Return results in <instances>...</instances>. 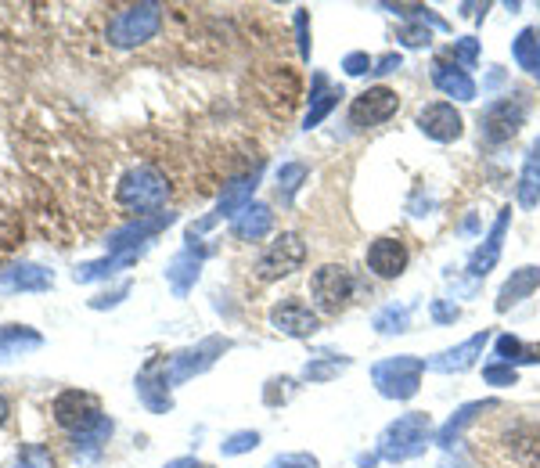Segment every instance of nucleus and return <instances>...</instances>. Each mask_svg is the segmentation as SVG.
Segmentation results:
<instances>
[{"instance_id":"a19ab883","label":"nucleus","mask_w":540,"mask_h":468,"mask_svg":"<svg viewBox=\"0 0 540 468\" xmlns=\"http://www.w3.org/2000/svg\"><path fill=\"white\" fill-rule=\"evenodd\" d=\"M371 69H375V58L368 51H350L342 58V72L346 76H368Z\"/></svg>"},{"instance_id":"49530a36","label":"nucleus","mask_w":540,"mask_h":468,"mask_svg":"<svg viewBox=\"0 0 540 468\" xmlns=\"http://www.w3.org/2000/svg\"><path fill=\"white\" fill-rule=\"evenodd\" d=\"M162 468H206L198 458H173L170 465H162Z\"/></svg>"},{"instance_id":"79ce46f5","label":"nucleus","mask_w":540,"mask_h":468,"mask_svg":"<svg viewBox=\"0 0 540 468\" xmlns=\"http://www.w3.org/2000/svg\"><path fill=\"white\" fill-rule=\"evenodd\" d=\"M429 314H432V321H436V324H454L461 317V306L447 303V299H432Z\"/></svg>"},{"instance_id":"b1692460","label":"nucleus","mask_w":540,"mask_h":468,"mask_svg":"<svg viewBox=\"0 0 540 468\" xmlns=\"http://www.w3.org/2000/svg\"><path fill=\"white\" fill-rule=\"evenodd\" d=\"M515 195H519L522 209H537L540 206V137L530 144V152H526V159H522Z\"/></svg>"},{"instance_id":"c03bdc74","label":"nucleus","mask_w":540,"mask_h":468,"mask_svg":"<svg viewBox=\"0 0 540 468\" xmlns=\"http://www.w3.org/2000/svg\"><path fill=\"white\" fill-rule=\"evenodd\" d=\"M404 65V58L396 51H389V54H382V58H375V69H371V76H389V72H396Z\"/></svg>"},{"instance_id":"a878e982","label":"nucleus","mask_w":540,"mask_h":468,"mask_svg":"<svg viewBox=\"0 0 540 468\" xmlns=\"http://www.w3.org/2000/svg\"><path fill=\"white\" fill-rule=\"evenodd\" d=\"M44 288H51V270L33 267V263L0 274V292H44Z\"/></svg>"},{"instance_id":"58836bf2","label":"nucleus","mask_w":540,"mask_h":468,"mask_svg":"<svg viewBox=\"0 0 540 468\" xmlns=\"http://www.w3.org/2000/svg\"><path fill=\"white\" fill-rule=\"evenodd\" d=\"M292 26H296L299 58H303V62H310V47H314V40H310V11L296 8V15H292Z\"/></svg>"},{"instance_id":"39448f33","label":"nucleus","mask_w":540,"mask_h":468,"mask_svg":"<svg viewBox=\"0 0 540 468\" xmlns=\"http://www.w3.org/2000/svg\"><path fill=\"white\" fill-rule=\"evenodd\" d=\"M522 123H526V101H522V94H504V98L490 101V105L483 108V116H479V137H483V144H490V148H501V144H508L519 134Z\"/></svg>"},{"instance_id":"ea45409f","label":"nucleus","mask_w":540,"mask_h":468,"mask_svg":"<svg viewBox=\"0 0 540 468\" xmlns=\"http://www.w3.org/2000/svg\"><path fill=\"white\" fill-rule=\"evenodd\" d=\"M108 436H112V422H108V418H101L94 429H87V432H80V436H76V450H98Z\"/></svg>"},{"instance_id":"423d86ee","label":"nucleus","mask_w":540,"mask_h":468,"mask_svg":"<svg viewBox=\"0 0 540 468\" xmlns=\"http://www.w3.org/2000/svg\"><path fill=\"white\" fill-rule=\"evenodd\" d=\"M357 292V281L342 263H324L310 274V296H314L317 314H339L346 310Z\"/></svg>"},{"instance_id":"c85d7f7f","label":"nucleus","mask_w":540,"mask_h":468,"mask_svg":"<svg viewBox=\"0 0 540 468\" xmlns=\"http://www.w3.org/2000/svg\"><path fill=\"white\" fill-rule=\"evenodd\" d=\"M411 314H414L411 303H386L371 317V328H375L378 335H400L411 328Z\"/></svg>"},{"instance_id":"f3484780","label":"nucleus","mask_w":540,"mask_h":468,"mask_svg":"<svg viewBox=\"0 0 540 468\" xmlns=\"http://www.w3.org/2000/svg\"><path fill=\"white\" fill-rule=\"evenodd\" d=\"M432 87L447 94L454 101H476L479 98V87L472 80V72H465L458 62H450L447 54H440L436 62H432Z\"/></svg>"},{"instance_id":"4c0bfd02","label":"nucleus","mask_w":540,"mask_h":468,"mask_svg":"<svg viewBox=\"0 0 540 468\" xmlns=\"http://www.w3.org/2000/svg\"><path fill=\"white\" fill-rule=\"evenodd\" d=\"M396 40H400L404 47H411V51H418V47H429L432 29L425 26V22H404L400 33H396Z\"/></svg>"},{"instance_id":"de8ad7c7","label":"nucleus","mask_w":540,"mask_h":468,"mask_svg":"<svg viewBox=\"0 0 540 468\" xmlns=\"http://www.w3.org/2000/svg\"><path fill=\"white\" fill-rule=\"evenodd\" d=\"M378 454H357V468H375L378 465Z\"/></svg>"},{"instance_id":"f8f14e48","label":"nucleus","mask_w":540,"mask_h":468,"mask_svg":"<svg viewBox=\"0 0 540 468\" xmlns=\"http://www.w3.org/2000/svg\"><path fill=\"white\" fill-rule=\"evenodd\" d=\"M270 328L288 335V339H310L321 328V314L314 306H306L299 296H288L270 310Z\"/></svg>"},{"instance_id":"9b49d317","label":"nucleus","mask_w":540,"mask_h":468,"mask_svg":"<svg viewBox=\"0 0 540 468\" xmlns=\"http://www.w3.org/2000/svg\"><path fill=\"white\" fill-rule=\"evenodd\" d=\"M227 350H231V339H220V335H209V339H202L198 346H191V350H180L177 357H170V382L180 386V382L202 375V371L213 368L216 357H224Z\"/></svg>"},{"instance_id":"a211bd4d","label":"nucleus","mask_w":540,"mask_h":468,"mask_svg":"<svg viewBox=\"0 0 540 468\" xmlns=\"http://www.w3.org/2000/svg\"><path fill=\"white\" fill-rule=\"evenodd\" d=\"M170 224H173L170 209H166V213H152V216H137V220H130V224L119 227V231L108 238V249H116V252H141V249H137V242H148V238H155L162 227H170Z\"/></svg>"},{"instance_id":"72a5a7b5","label":"nucleus","mask_w":540,"mask_h":468,"mask_svg":"<svg viewBox=\"0 0 540 468\" xmlns=\"http://www.w3.org/2000/svg\"><path fill=\"white\" fill-rule=\"evenodd\" d=\"M447 58L450 62H458L465 72H472L479 65V40L476 36H458V40L447 47Z\"/></svg>"},{"instance_id":"412c9836","label":"nucleus","mask_w":540,"mask_h":468,"mask_svg":"<svg viewBox=\"0 0 540 468\" xmlns=\"http://www.w3.org/2000/svg\"><path fill=\"white\" fill-rule=\"evenodd\" d=\"M339 98H346L339 83H332L324 72H314V87H310V108H306V116H303V130L321 126L324 119L332 116V108L339 105Z\"/></svg>"},{"instance_id":"ddd939ff","label":"nucleus","mask_w":540,"mask_h":468,"mask_svg":"<svg viewBox=\"0 0 540 468\" xmlns=\"http://www.w3.org/2000/svg\"><path fill=\"white\" fill-rule=\"evenodd\" d=\"M364 260H368V270L375 278L396 281L407 270V263H411V249H407L404 238L382 234V238H375V242L368 245V256H364Z\"/></svg>"},{"instance_id":"5701e85b","label":"nucleus","mask_w":540,"mask_h":468,"mask_svg":"<svg viewBox=\"0 0 540 468\" xmlns=\"http://www.w3.org/2000/svg\"><path fill=\"white\" fill-rule=\"evenodd\" d=\"M504 447L512 458H519L522 465H540V422H522L515 429L504 432Z\"/></svg>"},{"instance_id":"4be33fe9","label":"nucleus","mask_w":540,"mask_h":468,"mask_svg":"<svg viewBox=\"0 0 540 468\" xmlns=\"http://www.w3.org/2000/svg\"><path fill=\"white\" fill-rule=\"evenodd\" d=\"M270 227H274V213H270V206H263V202H252V206H245L242 213L231 220V234L238 242H260V238L270 234Z\"/></svg>"},{"instance_id":"1a4fd4ad","label":"nucleus","mask_w":540,"mask_h":468,"mask_svg":"<svg viewBox=\"0 0 540 468\" xmlns=\"http://www.w3.org/2000/svg\"><path fill=\"white\" fill-rule=\"evenodd\" d=\"M508 224H512V206H504L501 213H497L494 227L486 231V238L476 245V249H472V256H468L465 274H468V288H472V292H476L479 281H483L486 274L497 267V260H501L504 238H508Z\"/></svg>"},{"instance_id":"37998d69","label":"nucleus","mask_w":540,"mask_h":468,"mask_svg":"<svg viewBox=\"0 0 540 468\" xmlns=\"http://www.w3.org/2000/svg\"><path fill=\"white\" fill-rule=\"evenodd\" d=\"M267 468H321V461H317L314 454H281V458H274Z\"/></svg>"},{"instance_id":"f03ea898","label":"nucleus","mask_w":540,"mask_h":468,"mask_svg":"<svg viewBox=\"0 0 540 468\" xmlns=\"http://www.w3.org/2000/svg\"><path fill=\"white\" fill-rule=\"evenodd\" d=\"M166 198H170V180L162 177L155 166H134V170H126V177L119 180V188H116V202L134 216L162 213Z\"/></svg>"},{"instance_id":"2eb2a0df","label":"nucleus","mask_w":540,"mask_h":468,"mask_svg":"<svg viewBox=\"0 0 540 468\" xmlns=\"http://www.w3.org/2000/svg\"><path fill=\"white\" fill-rule=\"evenodd\" d=\"M486 346H490V332L483 328V332L468 335V339L458 342V346L436 353V357L429 360V371H440V375H461V371H472L479 364V357H483Z\"/></svg>"},{"instance_id":"7c9ffc66","label":"nucleus","mask_w":540,"mask_h":468,"mask_svg":"<svg viewBox=\"0 0 540 468\" xmlns=\"http://www.w3.org/2000/svg\"><path fill=\"white\" fill-rule=\"evenodd\" d=\"M353 360L350 357H332V353H324V357H314V360H306V368H303V382H332V378H339L342 371L350 368Z\"/></svg>"},{"instance_id":"2f4dec72","label":"nucleus","mask_w":540,"mask_h":468,"mask_svg":"<svg viewBox=\"0 0 540 468\" xmlns=\"http://www.w3.org/2000/svg\"><path fill=\"white\" fill-rule=\"evenodd\" d=\"M382 11H389V15H400L404 22H425L429 29H440V33H447V22H443L436 11L429 8V4H382Z\"/></svg>"},{"instance_id":"9d476101","label":"nucleus","mask_w":540,"mask_h":468,"mask_svg":"<svg viewBox=\"0 0 540 468\" xmlns=\"http://www.w3.org/2000/svg\"><path fill=\"white\" fill-rule=\"evenodd\" d=\"M51 414H54V422L62 425V429L76 432V436L87 432V429H94V425L105 418V414H101L98 396L83 393V389H65V393L51 404Z\"/></svg>"},{"instance_id":"aec40b11","label":"nucleus","mask_w":540,"mask_h":468,"mask_svg":"<svg viewBox=\"0 0 540 468\" xmlns=\"http://www.w3.org/2000/svg\"><path fill=\"white\" fill-rule=\"evenodd\" d=\"M494 407H497L494 396H490V400H472V404H461L458 411L450 414L447 422H443L440 429H436V440H432V443H436V447L447 450V454H450V450H454V447H458V443H461V436H465L468 425L476 422V418H479V414H483V411H494Z\"/></svg>"},{"instance_id":"4468645a","label":"nucleus","mask_w":540,"mask_h":468,"mask_svg":"<svg viewBox=\"0 0 540 468\" xmlns=\"http://www.w3.org/2000/svg\"><path fill=\"white\" fill-rule=\"evenodd\" d=\"M418 130H422L429 141L436 144H450V141H461L465 134V119L461 112L454 108V101H432L418 112Z\"/></svg>"},{"instance_id":"c9c22d12","label":"nucleus","mask_w":540,"mask_h":468,"mask_svg":"<svg viewBox=\"0 0 540 468\" xmlns=\"http://www.w3.org/2000/svg\"><path fill=\"white\" fill-rule=\"evenodd\" d=\"M11 468H54V454L44 443H29V447L18 450V458Z\"/></svg>"},{"instance_id":"bb28decb","label":"nucleus","mask_w":540,"mask_h":468,"mask_svg":"<svg viewBox=\"0 0 540 468\" xmlns=\"http://www.w3.org/2000/svg\"><path fill=\"white\" fill-rule=\"evenodd\" d=\"M512 58L519 69H526L540 83V26L519 29V36L512 40Z\"/></svg>"},{"instance_id":"6ab92c4d","label":"nucleus","mask_w":540,"mask_h":468,"mask_svg":"<svg viewBox=\"0 0 540 468\" xmlns=\"http://www.w3.org/2000/svg\"><path fill=\"white\" fill-rule=\"evenodd\" d=\"M540 288V267L537 263H526V267H515L504 285L497 288V299H494V310L497 314H508L512 306H519L522 299H530L533 292Z\"/></svg>"},{"instance_id":"c756f323","label":"nucleus","mask_w":540,"mask_h":468,"mask_svg":"<svg viewBox=\"0 0 540 468\" xmlns=\"http://www.w3.org/2000/svg\"><path fill=\"white\" fill-rule=\"evenodd\" d=\"M40 342L44 339H40L33 328H26V324H8V328H0V360L15 357V353L22 350H33Z\"/></svg>"},{"instance_id":"0eeeda50","label":"nucleus","mask_w":540,"mask_h":468,"mask_svg":"<svg viewBox=\"0 0 540 468\" xmlns=\"http://www.w3.org/2000/svg\"><path fill=\"white\" fill-rule=\"evenodd\" d=\"M303 263H306V242L296 231H285L274 242L263 245L260 260H256V274L263 281H281L288 274H296Z\"/></svg>"},{"instance_id":"7ed1b4c3","label":"nucleus","mask_w":540,"mask_h":468,"mask_svg":"<svg viewBox=\"0 0 540 468\" xmlns=\"http://www.w3.org/2000/svg\"><path fill=\"white\" fill-rule=\"evenodd\" d=\"M425 364L422 357H414V353H396V357H386L378 360L375 368H371V382H375V389L386 400H411V396H418V389H422V375H425Z\"/></svg>"},{"instance_id":"a18cd8bd","label":"nucleus","mask_w":540,"mask_h":468,"mask_svg":"<svg viewBox=\"0 0 540 468\" xmlns=\"http://www.w3.org/2000/svg\"><path fill=\"white\" fill-rule=\"evenodd\" d=\"M504 83V69H490V76L483 80V90H497Z\"/></svg>"},{"instance_id":"393cba45","label":"nucleus","mask_w":540,"mask_h":468,"mask_svg":"<svg viewBox=\"0 0 540 468\" xmlns=\"http://www.w3.org/2000/svg\"><path fill=\"white\" fill-rule=\"evenodd\" d=\"M202 260H206V249H195V242H188V249L173 256L166 278H170V285H173L177 296H184V292L198 281V267H202Z\"/></svg>"},{"instance_id":"f704fd0d","label":"nucleus","mask_w":540,"mask_h":468,"mask_svg":"<svg viewBox=\"0 0 540 468\" xmlns=\"http://www.w3.org/2000/svg\"><path fill=\"white\" fill-rule=\"evenodd\" d=\"M483 382L486 386H497V389H508L519 382V368L512 364H501V360H486L483 364Z\"/></svg>"},{"instance_id":"f257e3e1","label":"nucleus","mask_w":540,"mask_h":468,"mask_svg":"<svg viewBox=\"0 0 540 468\" xmlns=\"http://www.w3.org/2000/svg\"><path fill=\"white\" fill-rule=\"evenodd\" d=\"M436 440V425H432V414L425 411H407L400 414L396 422H389L382 429L375 443V454L389 465H400V461L422 458L425 447Z\"/></svg>"},{"instance_id":"6e6552de","label":"nucleus","mask_w":540,"mask_h":468,"mask_svg":"<svg viewBox=\"0 0 540 468\" xmlns=\"http://www.w3.org/2000/svg\"><path fill=\"white\" fill-rule=\"evenodd\" d=\"M396 112H400V94L386 83H375L350 101V126L353 130H375V126L389 123Z\"/></svg>"},{"instance_id":"dca6fc26","label":"nucleus","mask_w":540,"mask_h":468,"mask_svg":"<svg viewBox=\"0 0 540 468\" xmlns=\"http://www.w3.org/2000/svg\"><path fill=\"white\" fill-rule=\"evenodd\" d=\"M170 360H148L144 364V371L137 375V393H141V400L152 411H159V414H166L173 407V400H170Z\"/></svg>"},{"instance_id":"20e7f679","label":"nucleus","mask_w":540,"mask_h":468,"mask_svg":"<svg viewBox=\"0 0 540 468\" xmlns=\"http://www.w3.org/2000/svg\"><path fill=\"white\" fill-rule=\"evenodd\" d=\"M162 29V8L159 4H130V8L116 11L108 22V44L119 51L148 44L155 33Z\"/></svg>"},{"instance_id":"473e14b6","label":"nucleus","mask_w":540,"mask_h":468,"mask_svg":"<svg viewBox=\"0 0 540 468\" xmlns=\"http://www.w3.org/2000/svg\"><path fill=\"white\" fill-rule=\"evenodd\" d=\"M306 177H310L306 162H281V170H278V198L281 202H292L296 191L303 188Z\"/></svg>"},{"instance_id":"09e8293b","label":"nucleus","mask_w":540,"mask_h":468,"mask_svg":"<svg viewBox=\"0 0 540 468\" xmlns=\"http://www.w3.org/2000/svg\"><path fill=\"white\" fill-rule=\"evenodd\" d=\"M8 414H11V407H8V400H4V396H0V425L8 422Z\"/></svg>"},{"instance_id":"e433bc0d","label":"nucleus","mask_w":540,"mask_h":468,"mask_svg":"<svg viewBox=\"0 0 540 468\" xmlns=\"http://www.w3.org/2000/svg\"><path fill=\"white\" fill-rule=\"evenodd\" d=\"M260 447V432H234V436H227L224 443H220V450H224V458H238V454H249V450Z\"/></svg>"},{"instance_id":"cd10ccee","label":"nucleus","mask_w":540,"mask_h":468,"mask_svg":"<svg viewBox=\"0 0 540 468\" xmlns=\"http://www.w3.org/2000/svg\"><path fill=\"white\" fill-rule=\"evenodd\" d=\"M494 360L512 364V368H522V364H540V346H526V342L515 339V335H497Z\"/></svg>"}]
</instances>
